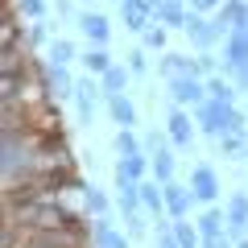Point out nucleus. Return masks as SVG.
I'll return each instance as SVG.
<instances>
[{"instance_id": "39", "label": "nucleus", "mask_w": 248, "mask_h": 248, "mask_svg": "<svg viewBox=\"0 0 248 248\" xmlns=\"http://www.w3.org/2000/svg\"><path fill=\"white\" fill-rule=\"evenodd\" d=\"M116 4H124V0H116Z\"/></svg>"}, {"instance_id": "24", "label": "nucleus", "mask_w": 248, "mask_h": 248, "mask_svg": "<svg viewBox=\"0 0 248 248\" xmlns=\"http://www.w3.org/2000/svg\"><path fill=\"white\" fill-rule=\"evenodd\" d=\"M116 153H120V157H133V153H145V145H141V137L133 133V128H120V133H116Z\"/></svg>"}, {"instance_id": "23", "label": "nucleus", "mask_w": 248, "mask_h": 248, "mask_svg": "<svg viewBox=\"0 0 248 248\" xmlns=\"http://www.w3.org/2000/svg\"><path fill=\"white\" fill-rule=\"evenodd\" d=\"M228 223H240V228H248V190H236V195L228 199Z\"/></svg>"}, {"instance_id": "31", "label": "nucleus", "mask_w": 248, "mask_h": 248, "mask_svg": "<svg viewBox=\"0 0 248 248\" xmlns=\"http://www.w3.org/2000/svg\"><path fill=\"white\" fill-rule=\"evenodd\" d=\"M141 145H145L149 153H161V149L170 145V133H145V137H141Z\"/></svg>"}, {"instance_id": "19", "label": "nucleus", "mask_w": 248, "mask_h": 248, "mask_svg": "<svg viewBox=\"0 0 248 248\" xmlns=\"http://www.w3.org/2000/svg\"><path fill=\"white\" fill-rule=\"evenodd\" d=\"M83 66H87V75H108L116 62H112V54H108V46H87V54H83Z\"/></svg>"}, {"instance_id": "4", "label": "nucleus", "mask_w": 248, "mask_h": 248, "mask_svg": "<svg viewBox=\"0 0 248 248\" xmlns=\"http://www.w3.org/2000/svg\"><path fill=\"white\" fill-rule=\"evenodd\" d=\"M182 33L190 37V42H195V46H199L203 54H207V50H211V46H215V42L223 37L219 29H215V21H207L203 13H190V17H186V29H182Z\"/></svg>"}, {"instance_id": "26", "label": "nucleus", "mask_w": 248, "mask_h": 248, "mask_svg": "<svg viewBox=\"0 0 248 248\" xmlns=\"http://www.w3.org/2000/svg\"><path fill=\"white\" fill-rule=\"evenodd\" d=\"M141 46L145 50H166V25H161L157 17L145 25V33H141Z\"/></svg>"}, {"instance_id": "32", "label": "nucleus", "mask_w": 248, "mask_h": 248, "mask_svg": "<svg viewBox=\"0 0 248 248\" xmlns=\"http://www.w3.org/2000/svg\"><path fill=\"white\" fill-rule=\"evenodd\" d=\"M128 71H133V75H145V71H149V58H145V46H137V50L128 54Z\"/></svg>"}, {"instance_id": "20", "label": "nucleus", "mask_w": 248, "mask_h": 248, "mask_svg": "<svg viewBox=\"0 0 248 248\" xmlns=\"http://www.w3.org/2000/svg\"><path fill=\"white\" fill-rule=\"evenodd\" d=\"M219 232H228V211L207 207V211L199 215V236H219Z\"/></svg>"}, {"instance_id": "1", "label": "nucleus", "mask_w": 248, "mask_h": 248, "mask_svg": "<svg viewBox=\"0 0 248 248\" xmlns=\"http://www.w3.org/2000/svg\"><path fill=\"white\" fill-rule=\"evenodd\" d=\"M166 87H170V95H174L178 108H186V104H190V108H203L207 99H211V95H207V79H199V75H182V79L166 83Z\"/></svg>"}, {"instance_id": "3", "label": "nucleus", "mask_w": 248, "mask_h": 248, "mask_svg": "<svg viewBox=\"0 0 248 248\" xmlns=\"http://www.w3.org/2000/svg\"><path fill=\"white\" fill-rule=\"evenodd\" d=\"M215 29L223 37L236 33V29H248V0H223L219 13H215Z\"/></svg>"}, {"instance_id": "33", "label": "nucleus", "mask_w": 248, "mask_h": 248, "mask_svg": "<svg viewBox=\"0 0 248 248\" xmlns=\"http://www.w3.org/2000/svg\"><path fill=\"white\" fill-rule=\"evenodd\" d=\"M124 232H128V240H141L149 228H145V219H141V215H124Z\"/></svg>"}, {"instance_id": "13", "label": "nucleus", "mask_w": 248, "mask_h": 248, "mask_svg": "<svg viewBox=\"0 0 248 248\" xmlns=\"http://www.w3.org/2000/svg\"><path fill=\"white\" fill-rule=\"evenodd\" d=\"M170 141L178 145V149H190V141H195V128H190V116L182 112V108H174V112H170Z\"/></svg>"}, {"instance_id": "11", "label": "nucleus", "mask_w": 248, "mask_h": 248, "mask_svg": "<svg viewBox=\"0 0 248 248\" xmlns=\"http://www.w3.org/2000/svg\"><path fill=\"white\" fill-rule=\"evenodd\" d=\"M79 29H83V37H87L91 46H108V37H112V21H108L104 13H83Z\"/></svg>"}, {"instance_id": "12", "label": "nucleus", "mask_w": 248, "mask_h": 248, "mask_svg": "<svg viewBox=\"0 0 248 248\" xmlns=\"http://www.w3.org/2000/svg\"><path fill=\"white\" fill-rule=\"evenodd\" d=\"M157 75L166 83H174V79H182V75H199V71H195V58H186V54H161Z\"/></svg>"}, {"instance_id": "37", "label": "nucleus", "mask_w": 248, "mask_h": 248, "mask_svg": "<svg viewBox=\"0 0 248 248\" xmlns=\"http://www.w3.org/2000/svg\"><path fill=\"white\" fill-rule=\"evenodd\" d=\"M223 0H190V13H219Z\"/></svg>"}, {"instance_id": "6", "label": "nucleus", "mask_w": 248, "mask_h": 248, "mask_svg": "<svg viewBox=\"0 0 248 248\" xmlns=\"http://www.w3.org/2000/svg\"><path fill=\"white\" fill-rule=\"evenodd\" d=\"M223 62H228L232 75L248 71V29H236V33L223 37Z\"/></svg>"}, {"instance_id": "34", "label": "nucleus", "mask_w": 248, "mask_h": 248, "mask_svg": "<svg viewBox=\"0 0 248 248\" xmlns=\"http://www.w3.org/2000/svg\"><path fill=\"white\" fill-rule=\"evenodd\" d=\"M203 248H236V240L228 232H219V236H203Z\"/></svg>"}, {"instance_id": "30", "label": "nucleus", "mask_w": 248, "mask_h": 248, "mask_svg": "<svg viewBox=\"0 0 248 248\" xmlns=\"http://www.w3.org/2000/svg\"><path fill=\"white\" fill-rule=\"evenodd\" d=\"M46 37H50V29H46V21H29V33H25L29 50H33V46H42Z\"/></svg>"}, {"instance_id": "36", "label": "nucleus", "mask_w": 248, "mask_h": 248, "mask_svg": "<svg viewBox=\"0 0 248 248\" xmlns=\"http://www.w3.org/2000/svg\"><path fill=\"white\" fill-rule=\"evenodd\" d=\"M195 71H199V79H211V75H215V62H211V54H199V58H195Z\"/></svg>"}, {"instance_id": "14", "label": "nucleus", "mask_w": 248, "mask_h": 248, "mask_svg": "<svg viewBox=\"0 0 248 248\" xmlns=\"http://www.w3.org/2000/svg\"><path fill=\"white\" fill-rule=\"evenodd\" d=\"M95 104H99V87L91 79H79V87H75V108H79V120L83 124L95 116Z\"/></svg>"}, {"instance_id": "10", "label": "nucleus", "mask_w": 248, "mask_h": 248, "mask_svg": "<svg viewBox=\"0 0 248 248\" xmlns=\"http://www.w3.org/2000/svg\"><path fill=\"white\" fill-rule=\"evenodd\" d=\"M46 79H50V95H58V99H75L79 79L71 75V66H58V62H50V66H46Z\"/></svg>"}, {"instance_id": "16", "label": "nucleus", "mask_w": 248, "mask_h": 248, "mask_svg": "<svg viewBox=\"0 0 248 248\" xmlns=\"http://www.w3.org/2000/svg\"><path fill=\"white\" fill-rule=\"evenodd\" d=\"M104 104H108V112H112V120L120 124V128H133L137 124V108H133L128 95H104Z\"/></svg>"}, {"instance_id": "17", "label": "nucleus", "mask_w": 248, "mask_h": 248, "mask_svg": "<svg viewBox=\"0 0 248 248\" xmlns=\"http://www.w3.org/2000/svg\"><path fill=\"white\" fill-rule=\"evenodd\" d=\"M141 207L149 215H166V190H161V182H153V178L141 182Z\"/></svg>"}, {"instance_id": "7", "label": "nucleus", "mask_w": 248, "mask_h": 248, "mask_svg": "<svg viewBox=\"0 0 248 248\" xmlns=\"http://www.w3.org/2000/svg\"><path fill=\"white\" fill-rule=\"evenodd\" d=\"M161 190H166V215L170 219H186L190 215V203H195V190L182 186V182H166Z\"/></svg>"}, {"instance_id": "2", "label": "nucleus", "mask_w": 248, "mask_h": 248, "mask_svg": "<svg viewBox=\"0 0 248 248\" xmlns=\"http://www.w3.org/2000/svg\"><path fill=\"white\" fill-rule=\"evenodd\" d=\"M228 108H232V104H215V99H207L203 108H195L199 128H203L207 137H215V141H219V137L228 133Z\"/></svg>"}, {"instance_id": "27", "label": "nucleus", "mask_w": 248, "mask_h": 248, "mask_svg": "<svg viewBox=\"0 0 248 248\" xmlns=\"http://www.w3.org/2000/svg\"><path fill=\"white\" fill-rule=\"evenodd\" d=\"M83 207H87L91 219H99V215H108V195L95 190V186H87V190H83Z\"/></svg>"}, {"instance_id": "21", "label": "nucleus", "mask_w": 248, "mask_h": 248, "mask_svg": "<svg viewBox=\"0 0 248 248\" xmlns=\"http://www.w3.org/2000/svg\"><path fill=\"white\" fill-rule=\"evenodd\" d=\"M149 174H153V182H174V153L170 149H161V153H153L149 157Z\"/></svg>"}, {"instance_id": "18", "label": "nucleus", "mask_w": 248, "mask_h": 248, "mask_svg": "<svg viewBox=\"0 0 248 248\" xmlns=\"http://www.w3.org/2000/svg\"><path fill=\"white\" fill-rule=\"evenodd\" d=\"M128 79H133L128 66H112L108 75H99V87H104V95H124L128 91Z\"/></svg>"}, {"instance_id": "15", "label": "nucleus", "mask_w": 248, "mask_h": 248, "mask_svg": "<svg viewBox=\"0 0 248 248\" xmlns=\"http://www.w3.org/2000/svg\"><path fill=\"white\" fill-rule=\"evenodd\" d=\"M112 174H116V182H120V178H128V182H145V174H149V157H145V153H133V157H120Z\"/></svg>"}, {"instance_id": "25", "label": "nucleus", "mask_w": 248, "mask_h": 248, "mask_svg": "<svg viewBox=\"0 0 248 248\" xmlns=\"http://www.w3.org/2000/svg\"><path fill=\"white\" fill-rule=\"evenodd\" d=\"M207 95H211L215 104H236V87H232L228 79H219V75L207 79Z\"/></svg>"}, {"instance_id": "28", "label": "nucleus", "mask_w": 248, "mask_h": 248, "mask_svg": "<svg viewBox=\"0 0 248 248\" xmlns=\"http://www.w3.org/2000/svg\"><path fill=\"white\" fill-rule=\"evenodd\" d=\"M50 62H58V66H71V62H75V42H66V37H54V42H50Z\"/></svg>"}, {"instance_id": "29", "label": "nucleus", "mask_w": 248, "mask_h": 248, "mask_svg": "<svg viewBox=\"0 0 248 248\" xmlns=\"http://www.w3.org/2000/svg\"><path fill=\"white\" fill-rule=\"evenodd\" d=\"M13 9H17V17H21V21H42L46 0H13Z\"/></svg>"}, {"instance_id": "38", "label": "nucleus", "mask_w": 248, "mask_h": 248, "mask_svg": "<svg viewBox=\"0 0 248 248\" xmlns=\"http://www.w3.org/2000/svg\"><path fill=\"white\" fill-rule=\"evenodd\" d=\"M236 248H248V236H244V240H236Z\"/></svg>"}, {"instance_id": "35", "label": "nucleus", "mask_w": 248, "mask_h": 248, "mask_svg": "<svg viewBox=\"0 0 248 248\" xmlns=\"http://www.w3.org/2000/svg\"><path fill=\"white\" fill-rule=\"evenodd\" d=\"M54 13H58L62 21H79V17H83V13H79V9L71 4V0H58V4H54Z\"/></svg>"}, {"instance_id": "8", "label": "nucleus", "mask_w": 248, "mask_h": 248, "mask_svg": "<svg viewBox=\"0 0 248 248\" xmlns=\"http://www.w3.org/2000/svg\"><path fill=\"white\" fill-rule=\"evenodd\" d=\"M91 248H128V232H116L108 215L91 219Z\"/></svg>"}, {"instance_id": "9", "label": "nucleus", "mask_w": 248, "mask_h": 248, "mask_svg": "<svg viewBox=\"0 0 248 248\" xmlns=\"http://www.w3.org/2000/svg\"><path fill=\"white\" fill-rule=\"evenodd\" d=\"M120 17H124V29L145 33V25L153 21V4H149V0H124V4H120Z\"/></svg>"}, {"instance_id": "22", "label": "nucleus", "mask_w": 248, "mask_h": 248, "mask_svg": "<svg viewBox=\"0 0 248 248\" xmlns=\"http://www.w3.org/2000/svg\"><path fill=\"white\" fill-rule=\"evenodd\" d=\"M219 153H223L228 161H244L248 137H244V133H223V137H219Z\"/></svg>"}, {"instance_id": "5", "label": "nucleus", "mask_w": 248, "mask_h": 248, "mask_svg": "<svg viewBox=\"0 0 248 248\" xmlns=\"http://www.w3.org/2000/svg\"><path fill=\"white\" fill-rule=\"evenodd\" d=\"M190 190H195V199L199 203H207V207H215V199H219V178H215V170L211 166H195L190 170Z\"/></svg>"}]
</instances>
